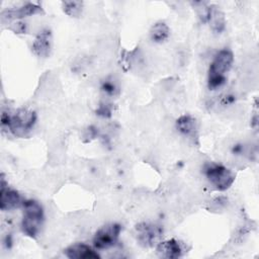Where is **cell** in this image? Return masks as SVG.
Returning a JSON list of instances; mask_svg holds the SVG:
<instances>
[{"mask_svg": "<svg viewBox=\"0 0 259 259\" xmlns=\"http://www.w3.org/2000/svg\"><path fill=\"white\" fill-rule=\"evenodd\" d=\"M36 119L35 111L27 108H19L12 113L3 111L1 114V127L17 138H24L33 130Z\"/></svg>", "mask_w": 259, "mask_h": 259, "instance_id": "6da1fadb", "label": "cell"}, {"mask_svg": "<svg viewBox=\"0 0 259 259\" xmlns=\"http://www.w3.org/2000/svg\"><path fill=\"white\" fill-rule=\"evenodd\" d=\"M21 230L29 238H36L40 232L45 214L41 204L34 199H25L23 204Z\"/></svg>", "mask_w": 259, "mask_h": 259, "instance_id": "7a4b0ae2", "label": "cell"}, {"mask_svg": "<svg viewBox=\"0 0 259 259\" xmlns=\"http://www.w3.org/2000/svg\"><path fill=\"white\" fill-rule=\"evenodd\" d=\"M202 172L208 182L220 191L229 189L235 181V174L226 166L215 162H206Z\"/></svg>", "mask_w": 259, "mask_h": 259, "instance_id": "3957f363", "label": "cell"}, {"mask_svg": "<svg viewBox=\"0 0 259 259\" xmlns=\"http://www.w3.org/2000/svg\"><path fill=\"white\" fill-rule=\"evenodd\" d=\"M135 234L138 243L142 247L149 248L160 242L163 236V228L155 223L143 222L135 227Z\"/></svg>", "mask_w": 259, "mask_h": 259, "instance_id": "277c9868", "label": "cell"}, {"mask_svg": "<svg viewBox=\"0 0 259 259\" xmlns=\"http://www.w3.org/2000/svg\"><path fill=\"white\" fill-rule=\"evenodd\" d=\"M121 226L117 223L107 224L98 229L93 237V246L97 250H105L114 247L119 238Z\"/></svg>", "mask_w": 259, "mask_h": 259, "instance_id": "5b68a950", "label": "cell"}, {"mask_svg": "<svg viewBox=\"0 0 259 259\" xmlns=\"http://www.w3.org/2000/svg\"><path fill=\"white\" fill-rule=\"evenodd\" d=\"M25 198L21 196V194L8 187L3 174L1 175V187H0V208L3 211L12 210L18 207H22Z\"/></svg>", "mask_w": 259, "mask_h": 259, "instance_id": "8992f818", "label": "cell"}, {"mask_svg": "<svg viewBox=\"0 0 259 259\" xmlns=\"http://www.w3.org/2000/svg\"><path fill=\"white\" fill-rule=\"evenodd\" d=\"M233 63H234L233 52L227 48L222 49L213 57L207 73L226 76V74L231 70Z\"/></svg>", "mask_w": 259, "mask_h": 259, "instance_id": "52a82bcc", "label": "cell"}, {"mask_svg": "<svg viewBox=\"0 0 259 259\" xmlns=\"http://www.w3.org/2000/svg\"><path fill=\"white\" fill-rule=\"evenodd\" d=\"M42 13V9L39 5L35 3H25L16 8L6 9L1 13V20L4 21H11V20H19L21 18L35 15Z\"/></svg>", "mask_w": 259, "mask_h": 259, "instance_id": "ba28073f", "label": "cell"}, {"mask_svg": "<svg viewBox=\"0 0 259 259\" xmlns=\"http://www.w3.org/2000/svg\"><path fill=\"white\" fill-rule=\"evenodd\" d=\"M185 249L182 243L176 239L160 241L156 246V253L161 258L177 259L183 256Z\"/></svg>", "mask_w": 259, "mask_h": 259, "instance_id": "9c48e42d", "label": "cell"}, {"mask_svg": "<svg viewBox=\"0 0 259 259\" xmlns=\"http://www.w3.org/2000/svg\"><path fill=\"white\" fill-rule=\"evenodd\" d=\"M53 47V37L50 29L40 30L33 42H32V51L39 58H48L51 55Z\"/></svg>", "mask_w": 259, "mask_h": 259, "instance_id": "30bf717a", "label": "cell"}, {"mask_svg": "<svg viewBox=\"0 0 259 259\" xmlns=\"http://www.w3.org/2000/svg\"><path fill=\"white\" fill-rule=\"evenodd\" d=\"M70 259H98L99 254L91 246L84 243H75L67 247L64 251Z\"/></svg>", "mask_w": 259, "mask_h": 259, "instance_id": "8fae6325", "label": "cell"}, {"mask_svg": "<svg viewBox=\"0 0 259 259\" xmlns=\"http://www.w3.org/2000/svg\"><path fill=\"white\" fill-rule=\"evenodd\" d=\"M176 130L184 137L194 140L197 138L198 124L196 119L190 114H183L179 116L175 122Z\"/></svg>", "mask_w": 259, "mask_h": 259, "instance_id": "7c38bea8", "label": "cell"}, {"mask_svg": "<svg viewBox=\"0 0 259 259\" xmlns=\"http://www.w3.org/2000/svg\"><path fill=\"white\" fill-rule=\"evenodd\" d=\"M207 22L210 25L211 30L220 34L222 33L226 28V18L224 13L219 9L217 5H209L208 6V16H207Z\"/></svg>", "mask_w": 259, "mask_h": 259, "instance_id": "4fadbf2b", "label": "cell"}, {"mask_svg": "<svg viewBox=\"0 0 259 259\" xmlns=\"http://www.w3.org/2000/svg\"><path fill=\"white\" fill-rule=\"evenodd\" d=\"M170 36V28L169 26L163 22L158 21L152 25L150 29V38L152 41L161 44L166 41Z\"/></svg>", "mask_w": 259, "mask_h": 259, "instance_id": "5bb4252c", "label": "cell"}, {"mask_svg": "<svg viewBox=\"0 0 259 259\" xmlns=\"http://www.w3.org/2000/svg\"><path fill=\"white\" fill-rule=\"evenodd\" d=\"M64 12L71 17H79L83 10V2L82 1H65L62 3Z\"/></svg>", "mask_w": 259, "mask_h": 259, "instance_id": "9a60e30c", "label": "cell"}, {"mask_svg": "<svg viewBox=\"0 0 259 259\" xmlns=\"http://www.w3.org/2000/svg\"><path fill=\"white\" fill-rule=\"evenodd\" d=\"M100 91L107 96L113 97L118 94L119 88H118L117 83L114 81V79L108 77V78L103 79L100 82Z\"/></svg>", "mask_w": 259, "mask_h": 259, "instance_id": "2e32d148", "label": "cell"}, {"mask_svg": "<svg viewBox=\"0 0 259 259\" xmlns=\"http://www.w3.org/2000/svg\"><path fill=\"white\" fill-rule=\"evenodd\" d=\"M95 113L100 117L109 118L112 115V105L109 103H100L95 110Z\"/></svg>", "mask_w": 259, "mask_h": 259, "instance_id": "e0dca14e", "label": "cell"}, {"mask_svg": "<svg viewBox=\"0 0 259 259\" xmlns=\"http://www.w3.org/2000/svg\"><path fill=\"white\" fill-rule=\"evenodd\" d=\"M236 95H234V94H232V93H227V94H225L222 98H221V100H220V102H221V104L223 105V106H229V105H232V104H234L235 102H236Z\"/></svg>", "mask_w": 259, "mask_h": 259, "instance_id": "ac0fdd59", "label": "cell"}, {"mask_svg": "<svg viewBox=\"0 0 259 259\" xmlns=\"http://www.w3.org/2000/svg\"><path fill=\"white\" fill-rule=\"evenodd\" d=\"M231 152L235 156H243L246 153V147L242 143H237L232 146Z\"/></svg>", "mask_w": 259, "mask_h": 259, "instance_id": "d6986e66", "label": "cell"}, {"mask_svg": "<svg viewBox=\"0 0 259 259\" xmlns=\"http://www.w3.org/2000/svg\"><path fill=\"white\" fill-rule=\"evenodd\" d=\"M97 136H98V131H97V128H96L95 126L90 125L89 127H87V128L85 130L84 138H86V139H87V140H86V142H88V141H91V140L95 139Z\"/></svg>", "mask_w": 259, "mask_h": 259, "instance_id": "ffe728a7", "label": "cell"}, {"mask_svg": "<svg viewBox=\"0 0 259 259\" xmlns=\"http://www.w3.org/2000/svg\"><path fill=\"white\" fill-rule=\"evenodd\" d=\"M11 29L15 32V33H25L26 32V23L18 21L16 23H14L11 27Z\"/></svg>", "mask_w": 259, "mask_h": 259, "instance_id": "44dd1931", "label": "cell"}, {"mask_svg": "<svg viewBox=\"0 0 259 259\" xmlns=\"http://www.w3.org/2000/svg\"><path fill=\"white\" fill-rule=\"evenodd\" d=\"M3 245L6 249H10L13 246V238L11 234H7L3 240Z\"/></svg>", "mask_w": 259, "mask_h": 259, "instance_id": "7402d4cb", "label": "cell"}]
</instances>
